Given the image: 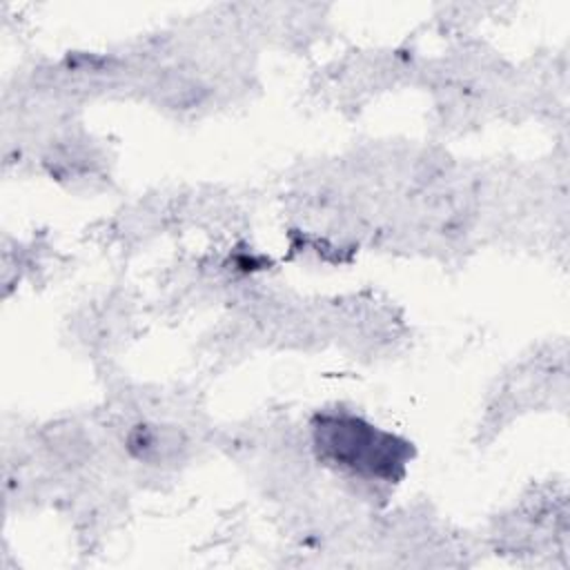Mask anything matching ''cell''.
I'll list each match as a JSON object with an SVG mask.
<instances>
[{
    "label": "cell",
    "instance_id": "6da1fadb",
    "mask_svg": "<svg viewBox=\"0 0 570 570\" xmlns=\"http://www.w3.org/2000/svg\"><path fill=\"white\" fill-rule=\"evenodd\" d=\"M318 443L332 459L354 472L381 476L399 463L392 439L356 419H327L318 428Z\"/></svg>",
    "mask_w": 570,
    "mask_h": 570
}]
</instances>
